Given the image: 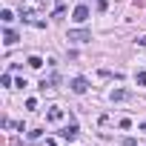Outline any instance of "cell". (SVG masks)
Returning <instances> with one entry per match:
<instances>
[{"label":"cell","mask_w":146,"mask_h":146,"mask_svg":"<svg viewBox=\"0 0 146 146\" xmlns=\"http://www.w3.org/2000/svg\"><path fill=\"white\" fill-rule=\"evenodd\" d=\"M66 37L75 40V43H86V40H92V32H89V29H69Z\"/></svg>","instance_id":"cell-1"},{"label":"cell","mask_w":146,"mask_h":146,"mask_svg":"<svg viewBox=\"0 0 146 146\" xmlns=\"http://www.w3.org/2000/svg\"><path fill=\"white\" fill-rule=\"evenodd\" d=\"M60 137H63V140H75V137H78V123L63 126V129H60Z\"/></svg>","instance_id":"cell-2"},{"label":"cell","mask_w":146,"mask_h":146,"mask_svg":"<svg viewBox=\"0 0 146 146\" xmlns=\"http://www.w3.org/2000/svg\"><path fill=\"white\" fill-rule=\"evenodd\" d=\"M86 89H89L86 78H75V80H72V92H75V95H83Z\"/></svg>","instance_id":"cell-3"},{"label":"cell","mask_w":146,"mask_h":146,"mask_svg":"<svg viewBox=\"0 0 146 146\" xmlns=\"http://www.w3.org/2000/svg\"><path fill=\"white\" fill-rule=\"evenodd\" d=\"M89 20V6H78L75 9V23H86Z\"/></svg>","instance_id":"cell-4"},{"label":"cell","mask_w":146,"mask_h":146,"mask_svg":"<svg viewBox=\"0 0 146 146\" xmlns=\"http://www.w3.org/2000/svg\"><path fill=\"white\" fill-rule=\"evenodd\" d=\"M60 117H63V109H60V106H52L49 115H46V120H52V123H57Z\"/></svg>","instance_id":"cell-5"},{"label":"cell","mask_w":146,"mask_h":146,"mask_svg":"<svg viewBox=\"0 0 146 146\" xmlns=\"http://www.w3.org/2000/svg\"><path fill=\"white\" fill-rule=\"evenodd\" d=\"M3 43H6V46H15V43H17V32L6 29V35H3Z\"/></svg>","instance_id":"cell-6"},{"label":"cell","mask_w":146,"mask_h":146,"mask_svg":"<svg viewBox=\"0 0 146 146\" xmlns=\"http://www.w3.org/2000/svg\"><path fill=\"white\" fill-rule=\"evenodd\" d=\"M126 98H129L126 89H115V92H112V100H126Z\"/></svg>","instance_id":"cell-7"},{"label":"cell","mask_w":146,"mask_h":146,"mask_svg":"<svg viewBox=\"0 0 146 146\" xmlns=\"http://www.w3.org/2000/svg\"><path fill=\"white\" fill-rule=\"evenodd\" d=\"M26 63H29V66H32V69H40V66H43V60H40V57H37V54H32V57H29V60H26Z\"/></svg>","instance_id":"cell-8"},{"label":"cell","mask_w":146,"mask_h":146,"mask_svg":"<svg viewBox=\"0 0 146 146\" xmlns=\"http://www.w3.org/2000/svg\"><path fill=\"white\" fill-rule=\"evenodd\" d=\"M0 17H3V23H12V20H15V15H12L9 9H3V15H0Z\"/></svg>","instance_id":"cell-9"},{"label":"cell","mask_w":146,"mask_h":146,"mask_svg":"<svg viewBox=\"0 0 146 146\" xmlns=\"http://www.w3.org/2000/svg\"><path fill=\"white\" fill-rule=\"evenodd\" d=\"M135 80H137L140 86H146V72H137V75H135Z\"/></svg>","instance_id":"cell-10"},{"label":"cell","mask_w":146,"mask_h":146,"mask_svg":"<svg viewBox=\"0 0 146 146\" xmlns=\"http://www.w3.org/2000/svg\"><path fill=\"white\" fill-rule=\"evenodd\" d=\"M0 83H3V86H12V75H9V72H6L3 78H0Z\"/></svg>","instance_id":"cell-11"},{"label":"cell","mask_w":146,"mask_h":146,"mask_svg":"<svg viewBox=\"0 0 146 146\" xmlns=\"http://www.w3.org/2000/svg\"><path fill=\"white\" fill-rule=\"evenodd\" d=\"M120 146H137V143H135V137H123V140H120Z\"/></svg>","instance_id":"cell-12"},{"label":"cell","mask_w":146,"mask_h":146,"mask_svg":"<svg viewBox=\"0 0 146 146\" xmlns=\"http://www.w3.org/2000/svg\"><path fill=\"white\" fill-rule=\"evenodd\" d=\"M137 46H146V35H143V37H137Z\"/></svg>","instance_id":"cell-13"},{"label":"cell","mask_w":146,"mask_h":146,"mask_svg":"<svg viewBox=\"0 0 146 146\" xmlns=\"http://www.w3.org/2000/svg\"><path fill=\"white\" fill-rule=\"evenodd\" d=\"M140 132H146V123H140Z\"/></svg>","instance_id":"cell-14"},{"label":"cell","mask_w":146,"mask_h":146,"mask_svg":"<svg viewBox=\"0 0 146 146\" xmlns=\"http://www.w3.org/2000/svg\"><path fill=\"white\" fill-rule=\"evenodd\" d=\"M46 146H54V140H49V143H46Z\"/></svg>","instance_id":"cell-15"}]
</instances>
